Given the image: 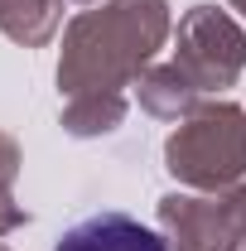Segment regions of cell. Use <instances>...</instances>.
Instances as JSON below:
<instances>
[{"mask_svg": "<svg viewBox=\"0 0 246 251\" xmlns=\"http://www.w3.org/2000/svg\"><path fill=\"white\" fill-rule=\"evenodd\" d=\"M232 251H246V242H242V247H232Z\"/></svg>", "mask_w": 246, "mask_h": 251, "instance_id": "obj_13", "label": "cell"}, {"mask_svg": "<svg viewBox=\"0 0 246 251\" xmlns=\"http://www.w3.org/2000/svg\"><path fill=\"white\" fill-rule=\"evenodd\" d=\"M164 169L179 188L227 193L246 179V111L237 101H203L169 130Z\"/></svg>", "mask_w": 246, "mask_h": 251, "instance_id": "obj_2", "label": "cell"}, {"mask_svg": "<svg viewBox=\"0 0 246 251\" xmlns=\"http://www.w3.org/2000/svg\"><path fill=\"white\" fill-rule=\"evenodd\" d=\"M227 208H232V218H237V232H242V242H246V179L237 188H227Z\"/></svg>", "mask_w": 246, "mask_h": 251, "instance_id": "obj_10", "label": "cell"}, {"mask_svg": "<svg viewBox=\"0 0 246 251\" xmlns=\"http://www.w3.org/2000/svg\"><path fill=\"white\" fill-rule=\"evenodd\" d=\"M125 111H130V97H125V92L73 97V101H63L58 126L73 135V140H97V135H111V130L125 121Z\"/></svg>", "mask_w": 246, "mask_h": 251, "instance_id": "obj_8", "label": "cell"}, {"mask_svg": "<svg viewBox=\"0 0 246 251\" xmlns=\"http://www.w3.org/2000/svg\"><path fill=\"white\" fill-rule=\"evenodd\" d=\"M53 251H169V242H164V232L145 227L140 218L106 208V213L73 222Z\"/></svg>", "mask_w": 246, "mask_h": 251, "instance_id": "obj_5", "label": "cell"}, {"mask_svg": "<svg viewBox=\"0 0 246 251\" xmlns=\"http://www.w3.org/2000/svg\"><path fill=\"white\" fill-rule=\"evenodd\" d=\"M58 29H63V0H0L5 39H15L25 49H44Z\"/></svg>", "mask_w": 246, "mask_h": 251, "instance_id": "obj_7", "label": "cell"}, {"mask_svg": "<svg viewBox=\"0 0 246 251\" xmlns=\"http://www.w3.org/2000/svg\"><path fill=\"white\" fill-rule=\"evenodd\" d=\"M159 232L169 251H232L242 247V232H237V218L227 208V193H164L159 208Z\"/></svg>", "mask_w": 246, "mask_h": 251, "instance_id": "obj_4", "label": "cell"}, {"mask_svg": "<svg viewBox=\"0 0 246 251\" xmlns=\"http://www.w3.org/2000/svg\"><path fill=\"white\" fill-rule=\"evenodd\" d=\"M169 34H174L169 0H97V5H82L68 20L63 49H58L63 101L135 87Z\"/></svg>", "mask_w": 246, "mask_h": 251, "instance_id": "obj_1", "label": "cell"}, {"mask_svg": "<svg viewBox=\"0 0 246 251\" xmlns=\"http://www.w3.org/2000/svg\"><path fill=\"white\" fill-rule=\"evenodd\" d=\"M73 5H97V0H73Z\"/></svg>", "mask_w": 246, "mask_h": 251, "instance_id": "obj_12", "label": "cell"}, {"mask_svg": "<svg viewBox=\"0 0 246 251\" xmlns=\"http://www.w3.org/2000/svg\"><path fill=\"white\" fill-rule=\"evenodd\" d=\"M227 5H232V10H237V15L246 20V0H227Z\"/></svg>", "mask_w": 246, "mask_h": 251, "instance_id": "obj_11", "label": "cell"}, {"mask_svg": "<svg viewBox=\"0 0 246 251\" xmlns=\"http://www.w3.org/2000/svg\"><path fill=\"white\" fill-rule=\"evenodd\" d=\"M135 101L150 111L154 121H184L208 97H198V87L188 82L174 63H150V68L140 73V82H135Z\"/></svg>", "mask_w": 246, "mask_h": 251, "instance_id": "obj_6", "label": "cell"}, {"mask_svg": "<svg viewBox=\"0 0 246 251\" xmlns=\"http://www.w3.org/2000/svg\"><path fill=\"white\" fill-rule=\"evenodd\" d=\"M20 164H25V150L10 130H0V237L20 232L29 222V208L15 198V179H20Z\"/></svg>", "mask_w": 246, "mask_h": 251, "instance_id": "obj_9", "label": "cell"}, {"mask_svg": "<svg viewBox=\"0 0 246 251\" xmlns=\"http://www.w3.org/2000/svg\"><path fill=\"white\" fill-rule=\"evenodd\" d=\"M0 251H10V247H0Z\"/></svg>", "mask_w": 246, "mask_h": 251, "instance_id": "obj_14", "label": "cell"}, {"mask_svg": "<svg viewBox=\"0 0 246 251\" xmlns=\"http://www.w3.org/2000/svg\"><path fill=\"white\" fill-rule=\"evenodd\" d=\"M174 68L198 87V97H213L237 87L246 73V29L232 20V10L193 5L174 29Z\"/></svg>", "mask_w": 246, "mask_h": 251, "instance_id": "obj_3", "label": "cell"}]
</instances>
